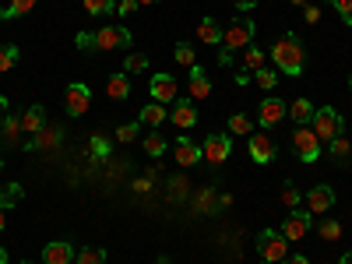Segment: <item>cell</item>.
I'll use <instances>...</instances> for the list:
<instances>
[{"label": "cell", "mask_w": 352, "mask_h": 264, "mask_svg": "<svg viewBox=\"0 0 352 264\" xmlns=\"http://www.w3.org/2000/svg\"><path fill=\"white\" fill-rule=\"evenodd\" d=\"M272 60H275V67L282 71V74H289V78H296L300 71H303V43H300V36H282L275 46H272Z\"/></svg>", "instance_id": "6da1fadb"}, {"label": "cell", "mask_w": 352, "mask_h": 264, "mask_svg": "<svg viewBox=\"0 0 352 264\" xmlns=\"http://www.w3.org/2000/svg\"><path fill=\"white\" fill-rule=\"evenodd\" d=\"M314 134L320 138V141H335L338 134H345V116L335 109V106H320V109H314Z\"/></svg>", "instance_id": "7a4b0ae2"}, {"label": "cell", "mask_w": 352, "mask_h": 264, "mask_svg": "<svg viewBox=\"0 0 352 264\" xmlns=\"http://www.w3.org/2000/svg\"><path fill=\"white\" fill-rule=\"evenodd\" d=\"M257 250H261V264H282L289 257V240L282 236L278 229H261Z\"/></svg>", "instance_id": "3957f363"}, {"label": "cell", "mask_w": 352, "mask_h": 264, "mask_svg": "<svg viewBox=\"0 0 352 264\" xmlns=\"http://www.w3.org/2000/svg\"><path fill=\"white\" fill-rule=\"evenodd\" d=\"M320 144H324V141L314 134L310 124L296 127V134H292V152H296L303 162H317V159H320Z\"/></svg>", "instance_id": "277c9868"}, {"label": "cell", "mask_w": 352, "mask_h": 264, "mask_svg": "<svg viewBox=\"0 0 352 264\" xmlns=\"http://www.w3.org/2000/svg\"><path fill=\"white\" fill-rule=\"evenodd\" d=\"M247 152H250V159H254L257 166H268V162H275V155H278V144H275L272 134H250V138H247Z\"/></svg>", "instance_id": "5b68a950"}, {"label": "cell", "mask_w": 352, "mask_h": 264, "mask_svg": "<svg viewBox=\"0 0 352 264\" xmlns=\"http://www.w3.org/2000/svg\"><path fill=\"white\" fill-rule=\"evenodd\" d=\"M250 39H254V21L250 18H236L222 32V46L226 50H243V46H250Z\"/></svg>", "instance_id": "8992f818"}, {"label": "cell", "mask_w": 352, "mask_h": 264, "mask_svg": "<svg viewBox=\"0 0 352 264\" xmlns=\"http://www.w3.org/2000/svg\"><path fill=\"white\" fill-rule=\"evenodd\" d=\"M201 155H204V162L222 166V162L232 155V138H229V134H208V138H204Z\"/></svg>", "instance_id": "52a82bcc"}, {"label": "cell", "mask_w": 352, "mask_h": 264, "mask_svg": "<svg viewBox=\"0 0 352 264\" xmlns=\"http://www.w3.org/2000/svg\"><path fill=\"white\" fill-rule=\"evenodd\" d=\"M285 113H289V102H282V99H264L261 106H257V124L264 127V131H272V127H278L282 120H285Z\"/></svg>", "instance_id": "ba28073f"}, {"label": "cell", "mask_w": 352, "mask_h": 264, "mask_svg": "<svg viewBox=\"0 0 352 264\" xmlns=\"http://www.w3.org/2000/svg\"><path fill=\"white\" fill-rule=\"evenodd\" d=\"M131 46V32L120 25H106L96 32V50H127Z\"/></svg>", "instance_id": "9c48e42d"}, {"label": "cell", "mask_w": 352, "mask_h": 264, "mask_svg": "<svg viewBox=\"0 0 352 264\" xmlns=\"http://www.w3.org/2000/svg\"><path fill=\"white\" fill-rule=\"evenodd\" d=\"M64 106H67L71 116H81L88 106H92V92H88V85L71 81V85H67V96H64Z\"/></svg>", "instance_id": "30bf717a"}, {"label": "cell", "mask_w": 352, "mask_h": 264, "mask_svg": "<svg viewBox=\"0 0 352 264\" xmlns=\"http://www.w3.org/2000/svg\"><path fill=\"white\" fill-rule=\"evenodd\" d=\"M148 92H152V102H176V78L173 74H166V71H159L152 81H148Z\"/></svg>", "instance_id": "8fae6325"}, {"label": "cell", "mask_w": 352, "mask_h": 264, "mask_svg": "<svg viewBox=\"0 0 352 264\" xmlns=\"http://www.w3.org/2000/svg\"><path fill=\"white\" fill-rule=\"evenodd\" d=\"M310 226H314L310 212H296V208H292L289 219H285V226H282V236L285 240H303L307 232H310Z\"/></svg>", "instance_id": "7c38bea8"}, {"label": "cell", "mask_w": 352, "mask_h": 264, "mask_svg": "<svg viewBox=\"0 0 352 264\" xmlns=\"http://www.w3.org/2000/svg\"><path fill=\"white\" fill-rule=\"evenodd\" d=\"M331 204H335V190H331L328 184H317V187L307 194V212H314V215L328 212Z\"/></svg>", "instance_id": "4fadbf2b"}, {"label": "cell", "mask_w": 352, "mask_h": 264, "mask_svg": "<svg viewBox=\"0 0 352 264\" xmlns=\"http://www.w3.org/2000/svg\"><path fill=\"white\" fill-rule=\"evenodd\" d=\"M21 134H25V131H21V116L8 113V116H4V124H0V141H4L8 148H18V144H25Z\"/></svg>", "instance_id": "5bb4252c"}, {"label": "cell", "mask_w": 352, "mask_h": 264, "mask_svg": "<svg viewBox=\"0 0 352 264\" xmlns=\"http://www.w3.org/2000/svg\"><path fill=\"white\" fill-rule=\"evenodd\" d=\"M43 261L46 264H74V247L64 243V240H53L43 247Z\"/></svg>", "instance_id": "9a60e30c"}, {"label": "cell", "mask_w": 352, "mask_h": 264, "mask_svg": "<svg viewBox=\"0 0 352 264\" xmlns=\"http://www.w3.org/2000/svg\"><path fill=\"white\" fill-rule=\"evenodd\" d=\"M43 127H46V113H43V106H28L25 113H21V131L25 134H43Z\"/></svg>", "instance_id": "2e32d148"}, {"label": "cell", "mask_w": 352, "mask_h": 264, "mask_svg": "<svg viewBox=\"0 0 352 264\" xmlns=\"http://www.w3.org/2000/svg\"><path fill=\"white\" fill-rule=\"evenodd\" d=\"M176 162H180V166H197V162H201V148H197L187 134L176 138Z\"/></svg>", "instance_id": "e0dca14e"}, {"label": "cell", "mask_w": 352, "mask_h": 264, "mask_svg": "<svg viewBox=\"0 0 352 264\" xmlns=\"http://www.w3.org/2000/svg\"><path fill=\"white\" fill-rule=\"evenodd\" d=\"M169 120H173L176 127H194V124H197V109H194L187 99H176V109H173Z\"/></svg>", "instance_id": "ac0fdd59"}, {"label": "cell", "mask_w": 352, "mask_h": 264, "mask_svg": "<svg viewBox=\"0 0 352 264\" xmlns=\"http://www.w3.org/2000/svg\"><path fill=\"white\" fill-rule=\"evenodd\" d=\"M190 96H194V99H208V96H212V81L204 78V71H201L197 64L190 67Z\"/></svg>", "instance_id": "d6986e66"}, {"label": "cell", "mask_w": 352, "mask_h": 264, "mask_svg": "<svg viewBox=\"0 0 352 264\" xmlns=\"http://www.w3.org/2000/svg\"><path fill=\"white\" fill-rule=\"evenodd\" d=\"M289 116H292V124H296V127L310 124L314 120V102L310 99H296V102L289 106Z\"/></svg>", "instance_id": "ffe728a7"}, {"label": "cell", "mask_w": 352, "mask_h": 264, "mask_svg": "<svg viewBox=\"0 0 352 264\" xmlns=\"http://www.w3.org/2000/svg\"><path fill=\"white\" fill-rule=\"evenodd\" d=\"M197 39H201V43H212V46L222 43V25H219L215 18H204V21L197 25Z\"/></svg>", "instance_id": "44dd1931"}, {"label": "cell", "mask_w": 352, "mask_h": 264, "mask_svg": "<svg viewBox=\"0 0 352 264\" xmlns=\"http://www.w3.org/2000/svg\"><path fill=\"white\" fill-rule=\"evenodd\" d=\"M106 92H109V99H127L131 96V78L127 74H113L109 81H106Z\"/></svg>", "instance_id": "7402d4cb"}, {"label": "cell", "mask_w": 352, "mask_h": 264, "mask_svg": "<svg viewBox=\"0 0 352 264\" xmlns=\"http://www.w3.org/2000/svg\"><path fill=\"white\" fill-rule=\"evenodd\" d=\"M162 120H166V106H162V102L144 106V109H141V116H138V124H141V127H159Z\"/></svg>", "instance_id": "603a6c76"}, {"label": "cell", "mask_w": 352, "mask_h": 264, "mask_svg": "<svg viewBox=\"0 0 352 264\" xmlns=\"http://www.w3.org/2000/svg\"><path fill=\"white\" fill-rule=\"evenodd\" d=\"M36 8V0H11V8H0V21H11V18H21Z\"/></svg>", "instance_id": "cb8c5ba5"}, {"label": "cell", "mask_w": 352, "mask_h": 264, "mask_svg": "<svg viewBox=\"0 0 352 264\" xmlns=\"http://www.w3.org/2000/svg\"><path fill=\"white\" fill-rule=\"evenodd\" d=\"M328 152H331V159H338L342 166L349 162V155H352V144H349V138L345 134H338L335 141H328Z\"/></svg>", "instance_id": "d4e9b609"}, {"label": "cell", "mask_w": 352, "mask_h": 264, "mask_svg": "<svg viewBox=\"0 0 352 264\" xmlns=\"http://www.w3.org/2000/svg\"><path fill=\"white\" fill-rule=\"evenodd\" d=\"M74 264H106V250L102 247H85L74 254Z\"/></svg>", "instance_id": "484cf974"}, {"label": "cell", "mask_w": 352, "mask_h": 264, "mask_svg": "<svg viewBox=\"0 0 352 264\" xmlns=\"http://www.w3.org/2000/svg\"><path fill=\"white\" fill-rule=\"evenodd\" d=\"M18 201H21V187H18V184H8L4 190H0V208H4V212L14 208Z\"/></svg>", "instance_id": "4316f807"}, {"label": "cell", "mask_w": 352, "mask_h": 264, "mask_svg": "<svg viewBox=\"0 0 352 264\" xmlns=\"http://www.w3.org/2000/svg\"><path fill=\"white\" fill-rule=\"evenodd\" d=\"M173 56H176V64H184V67H194V64H197V60H194V46H190V43H176Z\"/></svg>", "instance_id": "83f0119b"}, {"label": "cell", "mask_w": 352, "mask_h": 264, "mask_svg": "<svg viewBox=\"0 0 352 264\" xmlns=\"http://www.w3.org/2000/svg\"><path fill=\"white\" fill-rule=\"evenodd\" d=\"M229 131H232V134H247V138H250L254 120H250V116H243V113H236V116H229Z\"/></svg>", "instance_id": "f1b7e54d"}, {"label": "cell", "mask_w": 352, "mask_h": 264, "mask_svg": "<svg viewBox=\"0 0 352 264\" xmlns=\"http://www.w3.org/2000/svg\"><path fill=\"white\" fill-rule=\"evenodd\" d=\"M317 232H320V240H328V243H335V240L342 236V226H338L335 219H324V222L317 226Z\"/></svg>", "instance_id": "f546056e"}, {"label": "cell", "mask_w": 352, "mask_h": 264, "mask_svg": "<svg viewBox=\"0 0 352 264\" xmlns=\"http://www.w3.org/2000/svg\"><path fill=\"white\" fill-rule=\"evenodd\" d=\"M138 71H148V56L144 53H131L124 60V74H138Z\"/></svg>", "instance_id": "4dcf8cb0"}, {"label": "cell", "mask_w": 352, "mask_h": 264, "mask_svg": "<svg viewBox=\"0 0 352 264\" xmlns=\"http://www.w3.org/2000/svg\"><path fill=\"white\" fill-rule=\"evenodd\" d=\"M85 11L88 14H113L116 11V0H85Z\"/></svg>", "instance_id": "1f68e13d"}, {"label": "cell", "mask_w": 352, "mask_h": 264, "mask_svg": "<svg viewBox=\"0 0 352 264\" xmlns=\"http://www.w3.org/2000/svg\"><path fill=\"white\" fill-rule=\"evenodd\" d=\"M261 67H264V53H261V50H247V53H243V71H247V74H250V71L257 74Z\"/></svg>", "instance_id": "d6a6232c"}, {"label": "cell", "mask_w": 352, "mask_h": 264, "mask_svg": "<svg viewBox=\"0 0 352 264\" xmlns=\"http://www.w3.org/2000/svg\"><path fill=\"white\" fill-rule=\"evenodd\" d=\"M144 152H148L152 159H159L166 152V138L162 134H148V138H144Z\"/></svg>", "instance_id": "836d02e7"}, {"label": "cell", "mask_w": 352, "mask_h": 264, "mask_svg": "<svg viewBox=\"0 0 352 264\" xmlns=\"http://www.w3.org/2000/svg\"><path fill=\"white\" fill-rule=\"evenodd\" d=\"M18 64V46H0V74Z\"/></svg>", "instance_id": "e575fe53"}, {"label": "cell", "mask_w": 352, "mask_h": 264, "mask_svg": "<svg viewBox=\"0 0 352 264\" xmlns=\"http://www.w3.org/2000/svg\"><path fill=\"white\" fill-rule=\"evenodd\" d=\"M194 204H197L201 212H215V187H204V190L197 194V201H194Z\"/></svg>", "instance_id": "d590c367"}, {"label": "cell", "mask_w": 352, "mask_h": 264, "mask_svg": "<svg viewBox=\"0 0 352 264\" xmlns=\"http://www.w3.org/2000/svg\"><path fill=\"white\" fill-rule=\"evenodd\" d=\"M254 81H257L261 88H268V92H272V88L278 85V74H275V71H268V67H261V71L254 74Z\"/></svg>", "instance_id": "8d00e7d4"}, {"label": "cell", "mask_w": 352, "mask_h": 264, "mask_svg": "<svg viewBox=\"0 0 352 264\" xmlns=\"http://www.w3.org/2000/svg\"><path fill=\"white\" fill-rule=\"evenodd\" d=\"M282 204H285V208H296V204H300V190L292 187V184L282 187Z\"/></svg>", "instance_id": "74e56055"}, {"label": "cell", "mask_w": 352, "mask_h": 264, "mask_svg": "<svg viewBox=\"0 0 352 264\" xmlns=\"http://www.w3.org/2000/svg\"><path fill=\"white\" fill-rule=\"evenodd\" d=\"M138 134H141V124H124L120 131H116V141H124V144H127V141H134Z\"/></svg>", "instance_id": "f35d334b"}, {"label": "cell", "mask_w": 352, "mask_h": 264, "mask_svg": "<svg viewBox=\"0 0 352 264\" xmlns=\"http://www.w3.org/2000/svg\"><path fill=\"white\" fill-rule=\"evenodd\" d=\"M169 197H173V201H184V197H187V180H184V176L169 184Z\"/></svg>", "instance_id": "ab89813d"}, {"label": "cell", "mask_w": 352, "mask_h": 264, "mask_svg": "<svg viewBox=\"0 0 352 264\" xmlns=\"http://www.w3.org/2000/svg\"><path fill=\"white\" fill-rule=\"evenodd\" d=\"M78 50L96 53V36H92V32H78Z\"/></svg>", "instance_id": "60d3db41"}, {"label": "cell", "mask_w": 352, "mask_h": 264, "mask_svg": "<svg viewBox=\"0 0 352 264\" xmlns=\"http://www.w3.org/2000/svg\"><path fill=\"white\" fill-rule=\"evenodd\" d=\"M335 4V11L345 18V25H352V0H331Z\"/></svg>", "instance_id": "b9f144b4"}, {"label": "cell", "mask_w": 352, "mask_h": 264, "mask_svg": "<svg viewBox=\"0 0 352 264\" xmlns=\"http://www.w3.org/2000/svg\"><path fill=\"white\" fill-rule=\"evenodd\" d=\"M303 18H307L310 25H317V21H320V8H314V4H307V8H303Z\"/></svg>", "instance_id": "7bdbcfd3"}, {"label": "cell", "mask_w": 352, "mask_h": 264, "mask_svg": "<svg viewBox=\"0 0 352 264\" xmlns=\"http://www.w3.org/2000/svg\"><path fill=\"white\" fill-rule=\"evenodd\" d=\"M138 8H141L138 0H120V14H124V18H127V14H134Z\"/></svg>", "instance_id": "ee69618b"}, {"label": "cell", "mask_w": 352, "mask_h": 264, "mask_svg": "<svg viewBox=\"0 0 352 264\" xmlns=\"http://www.w3.org/2000/svg\"><path fill=\"white\" fill-rule=\"evenodd\" d=\"M134 190L138 194H148L152 190V176H148V180H134Z\"/></svg>", "instance_id": "f6af8a7d"}, {"label": "cell", "mask_w": 352, "mask_h": 264, "mask_svg": "<svg viewBox=\"0 0 352 264\" xmlns=\"http://www.w3.org/2000/svg\"><path fill=\"white\" fill-rule=\"evenodd\" d=\"M92 148H96V155H106V152H109V144H106L102 138H96V141H92Z\"/></svg>", "instance_id": "bcb514c9"}, {"label": "cell", "mask_w": 352, "mask_h": 264, "mask_svg": "<svg viewBox=\"0 0 352 264\" xmlns=\"http://www.w3.org/2000/svg\"><path fill=\"white\" fill-rule=\"evenodd\" d=\"M232 4H236L240 11H254V8H257V0H232Z\"/></svg>", "instance_id": "7dc6e473"}, {"label": "cell", "mask_w": 352, "mask_h": 264, "mask_svg": "<svg viewBox=\"0 0 352 264\" xmlns=\"http://www.w3.org/2000/svg\"><path fill=\"white\" fill-rule=\"evenodd\" d=\"M282 264H310V261H307V257H303V254H296V257H285V261H282Z\"/></svg>", "instance_id": "c3c4849f"}, {"label": "cell", "mask_w": 352, "mask_h": 264, "mask_svg": "<svg viewBox=\"0 0 352 264\" xmlns=\"http://www.w3.org/2000/svg\"><path fill=\"white\" fill-rule=\"evenodd\" d=\"M8 113H11V109H8V99L0 96V124H4V116H8Z\"/></svg>", "instance_id": "681fc988"}, {"label": "cell", "mask_w": 352, "mask_h": 264, "mask_svg": "<svg viewBox=\"0 0 352 264\" xmlns=\"http://www.w3.org/2000/svg\"><path fill=\"white\" fill-rule=\"evenodd\" d=\"M4 226H8V212H4V208H0V229H4Z\"/></svg>", "instance_id": "f907efd6"}, {"label": "cell", "mask_w": 352, "mask_h": 264, "mask_svg": "<svg viewBox=\"0 0 352 264\" xmlns=\"http://www.w3.org/2000/svg\"><path fill=\"white\" fill-rule=\"evenodd\" d=\"M338 264H352V254H342V257H338Z\"/></svg>", "instance_id": "816d5d0a"}, {"label": "cell", "mask_w": 352, "mask_h": 264, "mask_svg": "<svg viewBox=\"0 0 352 264\" xmlns=\"http://www.w3.org/2000/svg\"><path fill=\"white\" fill-rule=\"evenodd\" d=\"M0 264H8V250L4 247H0Z\"/></svg>", "instance_id": "f5cc1de1"}, {"label": "cell", "mask_w": 352, "mask_h": 264, "mask_svg": "<svg viewBox=\"0 0 352 264\" xmlns=\"http://www.w3.org/2000/svg\"><path fill=\"white\" fill-rule=\"evenodd\" d=\"M138 4H141V8H148V4H159V0H138Z\"/></svg>", "instance_id": "db71d44e"}, {"label": "cell", "mask_w": 352, "mask_h": 264, "mask_svg": "<svg viewBox=\"0 0 352 264\" xmlns=\"http://www.w3.org/2000/svg\"><path fill=\"white\" fill-rule=\"evenodd\" d=\"M159 264H169V261H166V257H162V261H159Z\"/></svg>", "instance_id": "11a10c76"}, {"label": "cell", "mask_w": 352, "mask_h": 264, "mask_svg": "<svg viewBox=\"0 0 352 264\" xmlns=\"http://www.w3.org/2000/svg\"><path fill=\"white\" fill-rule=\"evenodd\" d=\"M349 85H352V81H349Z\"/></svg>", "instance_id": "9f6ffc18"}, {"label": "cell", "mask_w": 352, "mask_h": 264, "mask_svg": "<svg viewBox=\"0 0 352 264\" xmlns=\"http://www.w3.org/2000/svg\"><path fill=\"white\" fill-rule=\"evenodd\" d=\"M25 264H28V261H25Z\"/></svg>", "instance_id": "6f0895ef"}]
</instances>
